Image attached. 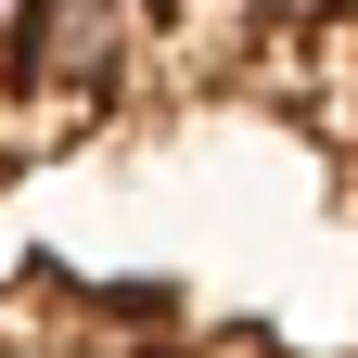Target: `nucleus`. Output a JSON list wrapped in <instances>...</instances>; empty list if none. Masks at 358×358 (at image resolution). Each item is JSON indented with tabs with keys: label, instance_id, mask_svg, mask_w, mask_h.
<instances>
[{
	"label": "nucleus",
	"instance_id": "nucleus-1",
	"mask_svg": "<svg viewBox=\"0 0 358 358\" xmlns=\"http://www.w3.org/2000/svg\"><path fill=\"white\" fill-rule=\"evenodd\" d=\"M154 52H166L154 0H13V26H0V90H52V103L103 115Z\"/></svg>",
	"mask_w": 358,
	"mask_h": 358
}]
</instances>
